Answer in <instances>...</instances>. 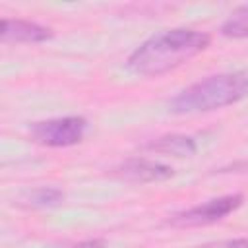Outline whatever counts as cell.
I'll list each match as a JSON object with an SVG mask.
<instances>
[{"label":"cell","instance_id":"obj_1","mask_svg":"<svg viewBox=\"0 0 248 248\" xmlns=\"http://www.w3.org/2000/svg\"><path fill=\"white\" fill-rule=\"evenodd\" d=\"M209 41L211 37L198 29H169L136 46L128 56L126 66L138 76H163L198 56L209 46Z\"/></svg>","mask_w":248,"mask_h":248},{"label":"cell","instance_id":"obj_2","mask_svg":"<svg viewBox=\"0 0 248 248\" xmlns=\"http://www.w3.org/2000/svg\"><path fill=\"white\" fill-rule=\"evenodd\" d=\"M248 97V70L223 72L178 91L169 107L174 114H200L225 108Z\"/></svg>","mask_w":248,"mask_h":248},{"label":"cell","instance_id":"obj_3","mask_svg":"<svg viewBox=\"0 0 248 248\" xmlns=\"http://www.w3.org/2000/svg\"><path fill=\"white\" fill-rule=\"evenodd\" d=\"M87 120L83 116H64L33 122L29 136L35 143L45 147H70L83 140Z\"/></svg>","mask_w":248,"mask_h":248},{"label":"cell","instance_id":"obj_4","mask_svg":"<svg viewBox=\"0 0 248 248\" xmlns=\"http://www.w3.org/2000/svg\"><path fill=\"white\" fill-rule=\"evenodd\" d=\"M244 202L242 194H227L219 196L213 200H207L203 203L192 205L184 211H178L169 217V225L172 227H203V225H213L227 215L234 213Z\"/></svg>","mask_w":248,"mask_h":248},{"label":"cell","instance_id":"obj_5","mask_svg":"<svg viewBox=\"0 0 248 248\" xmlns=\"http://www.w3.org/2000/svg\"><path fill=\"white\" fill-rule=\"evenodd\" d=\"M114 172L128 182H140V184L161 182V180H167L174 174L172 167H169V165L149 161V159H138V157L124 161L120 167L114 169Z\"/></svg>","mask_w":248,"mask_h":248},{"label":"cell","instance_id":"obj_6","mask_svg":"<svg viewBox=\"0 0 248 248\" xmlns=\"http://www.w3.org/2000/svg\"><path fill=\"white\" fill-rule=\"evenodd\" d=\"M52 37V31L48 27H43L35 21L27 19H2L0 27V39L2 43H43Z\"/></svg>","mask_w":248,"mask_h":248},{"label":"cell","instance_id":"obj_7","mask_svg":"<svg viewBox=\"0 0 248 248\" xmlns=\"http://www.w3.org/2000/svg\"><path fill=\"white\" fill-rule=\"evenodd\" d=\"M145 147L149 151L163 153V155H174V157H188V155L196 153V141H194V138L182 136V134H167V136H161L157 140L147 141Z\"/></svg>","mask_w":248,"mask_h":248},{"label":"cell","instance_id":"obj_8","mask_svg":"<svg viewBox=\"0 0 248 248\" xmlns=\"http://www.w3.org/2000/svg\"><path fill=\"white\" fill-rule=\"evenodd\" d=\"M221 35L229 39H248V4L236 8L221 25Z\"/></svg>","mask_w":248,"mask_h":248},{"label":"cell","instance_id":"obj_9","mask_svg":"<svg viewBox=\"0 0 248 248\" xmlns=\"http://www.w3.org/2000/svg\"><path fill=\"white\" fill-rule=\"evenodd\" d=\"M25 200L33 207H54L64 202V192L52 186H41V188L31 190Z\"/></svg>","mask_w":248,"mask_h":248},{"label":"cell","instance_id":"obj_10","mask_svg":"<svg viewBox=\"0 0 248 248\" xmlns=\"http://www.w3.org/2000/svg\"><path fill=\"white\" fill-rule=\"evenodd\" d=\"M223 248H248V238H234V240H229Z\"/></svg>","mask_w":248,"mask_h":248}]
</instances>
